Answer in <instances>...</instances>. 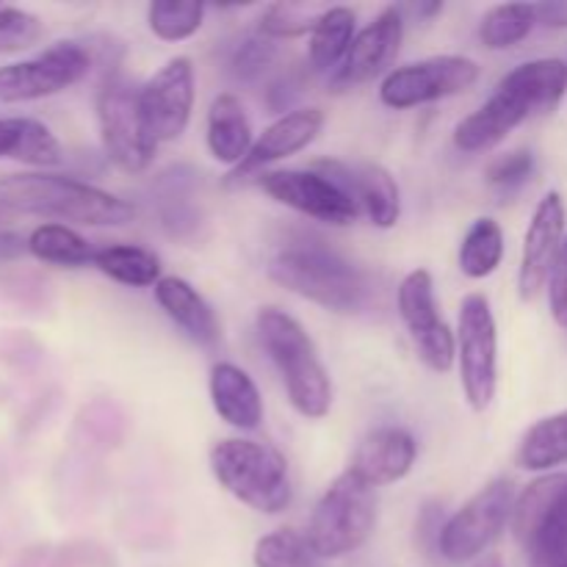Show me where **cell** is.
<instances>
[{"mask_svg":"<svg viewBox=\"0 0 567 567\" xmlns=\"http://www.w3.org/2000/svg\"><path fill=\"white\" fill-rule=\"evenodd\" d=\"M532 172H535V155L529 150H513V153L502 155L487 166V183L502 197H509L529 183Z\"/></svg>","mask_w":567,"mask_h":567,"instance_id":"cell-38","label":"cell"},{"mask_svg":"<svg viewBox=\"0 0 567 567\" xmlns=\"http://www.w3.org/2000/svg\"><path fill=\"white\" fill-rule=\"evenodd\" d=\"M94 66L86 42L50 44L28 61L0 66V103H31L75 86Z\"/></svg>","mask_w":567,"mask_h":567,"instance_id":"cell-10","label":"cell"},{"mask_svg":"<svg viewBox=\"0 0 567 567\" xmlns=\"http://www.w3.org/2000/svg\"><path fill=\"white\" fill-rule=\"evenodd\" d=\"M210 474L244 507L277 515L291 504L288 460L269 443L227 437L210 449Z\"/></svg>","mask_w":567,"mask_h":567,"instance_id":"cell-5","label":"cell"},{"mask_svg":"<svg viewBox=\"0 0 567 567\" xmlns=\"http://www.w3.org/2000/svg\"><path fill=\"white\" fill-rule=\"evenodd\" d=\"M515 491L509 480H493L463 504L452 518H446L441 532V554L446 563L463 565L482 557L502 537L513 520Z\"/></svg>","mask_w":567,"mask_h":567,"instance_id":"cell-8","label":"cell"},{"mask_svg":"<svg viewBox=\"0 0 567 567\" xmlns=\"http://www.w3.org/2000/svg\"><path fill=\"white\" fill-rule=\"evenodd\" d=\"M94 269L109 280L127 288H150L161 282V258L153 249L133 247V244H111L94 249Z\"/></svg>","mask_w":567,"mask_h":567,"instance_id":"cell-26","label":"cell"},{"mask_svg":"<svg viewBox=\"0 0 567 567\" xmlns=\"http://www.w3.org/2000/svg\"><path fill=\"white\" fill-rule=\"evenodd\" d=\"M0 208L6 214L42 216L86 227H122L136 219V205L92 183L50 172L0 177Z\"/></svg>","mask_w":567,"mask_h":567,"instance_id":"cell-2","label":"cell"},{"mask_svg":"<svg viewBox=\"0 0 567 567\" xmlns=\"http://www.w3.org/2000/svg\"><path fill=\"white\" fill-rule=\"evenodd\" d=\"M20 161L28 166L61 164L59 138L33 116H0V161Z\"/></svg>","mask_w":567,"mask_h":567,"instance_id":"cell-24","label":"cell"},{"mask_svg":"<svg viewBox=\"0 0 567 567\" xmlns=\"http://www.w3.org/2000/svg\"><path fill=\"white\" fill-rule=\"evenodd\" d=\"M457 363L471 410L485 413L498 388V330L491 302L482 293H468L460 305Z\"/></svg>","mask_w":567,"mask_h":567,"instance_id":"cell-9","label":"cell"},{"mask_svg":"<svg viewBox=\"0 0 567 567\" xmlns=\"http://www.w3.org/2000/svg\"><path fill=\"white\" fill-rule=\"evenodd\" d=\"M144 127L155 144L175 142L186 133L194 111V66L192 59L177 55L166 61L138 92Z\"/></svg>","mask_w":567,"mask_h":567,"instance_id":"cell-14","label":"cell"},{"mask_svg":"<svg viewBox=\"0 0 567 567\" xmlns=\"http://www.w3.org/2000/svg\"><path fill=\"white\" fill-rule=\"evenodd\" d=\"M548 305H551L554 319L567 327V236L557 255V264L551 269V277H548Z\"/></svg>","mask_w":567,"mask_h":567,"instance_id":"cell-40","label":"cell"},{"mask_svg":"<svg viewBox=\"0 0 567 567\" xmlns=\"http://www.w3.org/2000/svg\"><path fill=\"white\" fill-rule=\"evenodd\" d=\"M324 9L308 3H275L260 14L258 31L269 39H293L313 33Z\"/></svg>","mask_w":567,"mask_h":567,"instance_id":"cell-35","label":"cell"},{"mask_svg":"<svg viewBox=\"0 0 567 567\" xmlns=\"http://www.w3.org/2000/svg\"><path fill=\"white\" fill-rule=\"evenodd\" d=\"M3 216H6V210H3V208H0V221H3Z\"/></svg>","mask_w":567,"mask_h":567,"instance_id":"cell-47","label":"cell"},{"mask_svg":"<svg viewBox=\"0 0 567 567\" xmlns=\"http://www.w3.org/2000/svg\"><path fill=\"white\" fill-rule=\"evenodd\" d=\"M443 507L437 504H426L419 515V540L426 551L437 554V546H441V532H443Z\"/></svg>","mask_w":567,"mask_h":567,"instance_id":"cell-41","label":"cell"},{"mask_svg":"<svg viewBox=\"0 0 567 567\" xmlns=\"http://www.w3.org/2000/svg\"><path fill=\"white\" fill-rule=\"evenodd\" d=\"M480 78V64L468 55H432L396 66L382 78L380 100L388 109L408 111L468 92Z\"/></svg>","mask_w":567,"mask_h":567,"instance_id":"cell-11","label":"cell"},{"mask_svg":"<svg viewBox=\"0 0 567 567\" xmlns=\"http://www.w3.org/2000/svg\"><path fill=\"white\" fill-rule=\"evenodd\" d=\"M567 92V61L537 59L515 66L498 81L496 92L454 127V144L476 155L498 147L509 133L537 114H548Z\"/></svg>","mask_w":567,"mask_h":567,"instance_id":"cell-1","label":"cell"},{"mask_svg":"<svg viewBox=\"0 0 567 567\" xmlns=\"http://www.w3.org/2000/svg\"><path fill=\"white\" fill-rule=\"evenodd\" d=\"M415 457H419V443L408 430L377 426L358 443V452L347 471H352L358 480L377 491V487L402 482L413 471Z\"/></svg>","mask_w":567,"mask_h":567,"instance_id":"cell-19","label":"cell"},{"mask_svg":"<svg viewBox=\"0 0 567 567\" xmlns=\"http://www.w3.org/2000/svg\"><path fill=\"white\" fill-rule=\"evenodd\" d=\"M524 551L532 567H567V480Z\"/></svg>","mask_w":567,"mask_h":567,"instance_id":"cell-30","label":"cell"},{"mask_svg":"<svg viewBox=\"0 0 567 567\" xmlns=\"http://www.w3.org/2000/svg\"><path fill=\"white\" fill-rule=\"evenodd\" d=\"M565 241V203L557 192L546 194L535 208L524 238V255L518 269L520 299H535L548 286L557 255Z\"/></svg>","mask_w":567,"mask_h":567,"instance_id":"cell-18","label":"cell"},{"mask_svg":"<svg viewBox=\"0 0 567 567\" xmlns=\"http://www.w3.org/2000/svg\"><path fill=\"white\" fill-rule=\"evenodd\" d=\"M358 14L349 6H330L310 33L308 59L316 72H336L354 42Z\"/></svg>","mask_w":567,"mask_h":567,"instance_id":"cell-25","label":"cell"},{"mask_svg":"<svg viewBox=\"0 0 567 567\" xmlns=\"http://www.w3.org/2000/svg\"><path fill=\"white\" fill-rule=\"evenodd\" d=\"M324 127V114L319 109H297L288 111V114L277 116L269 127H264L258 138H255L252 150H249L247 158L236 166V169L227 172V186H241L249 183L252 177H260L264 172H269L271 164L282 158H291V155L302 153L308 144L316 142V136Z\"/></svg>","mask_w":567,"mask_h":567,"instance_id":"cell-15","label":"cell"},{"mask_svg":"<svg viewBox=\"0 0 567 567\" xmlns=\"http://www.w3.org/2000/svg\"><path fill=\"white\" fill-rule=\"evenodd\" d=\"M210 404L233 430L255 432L264 421V399L252 377L236 363H216L210 369Z\"/></svg>","mask_w":567,"mask_h":567,"instance_id":"cell-21","label":"cell"},{"mask_svg":"<svg viewBox=\"0 0 567 567\" xmlns=\"http://www.w3.org/2000/svg\"><path fill=\"white\" fill-rule=\"evenodd\" d=\"M28 252L37 260L50 266H64V269H81L94 260V247L66 225H39L28 236Z\"/></svg>","mask_w":567,"mask_h":567,"instance_id":"cell-28","label":"cell"},{"mask_svg":"<svg viewBox=\"0 0 567 567\" xmlns=\"http://www.w3.org/2000/svg\"><path fill=\"white\" fill-rule=\"evenodd\" d=\"M299 92H302V81H297V75H293V72L280 75L269 86V105L275 111H282L286 105L293 103V97H297Z\"/></svg>","mask_w":567,"mask_h":567,"instance_id":"cell-42","label":"cell"},{"mask_svg":"<svg viewBox=\"0 0 567 567\" xmlns=\"http://www.w3.org/2000/svg\"><path fill=\"white\" fill-rule=\"evenodd\" d=\"M567 463V410L540 419L518 446V465L524 471H551Z\"/></svg>","mask_w":567,"mask_h":567,"instance_id":"cell-27","label":"cell"},{"mask_svg":"<svg viewBox=\"0 0 567 567\" xmlns=\"http://www.w3.org/2000/svg\"><path fill=\"white\" fill-rule=\"evenodd\" d=\"M504 230L496 219L482 216L465 233L460 244V271L471 280H485L502 266Z\"/></svg>","mask_w":567,"mask_h":567,"instance_id":"cell-29","label":"cell"},{"mask_svg":"<svg viewBox=\"0 0 567 567\" xmlns=\"http://www.w3.org/2000/svg\"><path fill=\"white\" fill-rule=\"evenodd\" d=\"M28 252V238L17 236L11 230H0V264L20 260Z\"/></svg>","mask_w":567,"mask_h":567,"instance_id":"cell-44","label":"cell"},{"mask_svg":"<svg viewBox=\"0 0 567 567\" xmlns=\"http://www.w3.org/2000/svg\"><path fill=\"white\" fill-rule=\"evenodd\" d=\"M153 205L161 227L172 238H192L199 230V203H197V172L188 166H172L153 183Z\"/></svg>","mask_w":567,"mask_h":567,"instance_id":"cell-22","label":"cell"},{"mask_svg":"<svg viewBox=\"0 0 567 567\" xmlns=\"http://www.w3.org/2000/svg\"><path fill=\"white\" fill-rule=\"evenodd\" d=\"M205 6L203 3H175V0H158L150 3L147 25L161 42H183L203 28Z\"/></svg>","mask_w":567,"mask_h":567,"instance_id":"cell-34","label":"cell"},{"mask_svg":"<svg viewBox=\"0 0 567 567\" xmlns=\"http://www.w3.org/2000/svg\"><path fill=\"white\" fill-rule=\"evenodd\" d=\"M537 25L535 6L502 3L493 6L480 22V42L487 50H509L524 42Z\"/></svg>","mask_w":567,"mask_h":567,"instance_id":"cell-31","label":"cell"},{"mask_svg":"<svg viewBox=\"0 0 567 567\" xmlns=\"http://www.w3.org/2000/svg\"><path fill=\"white\" fill-rule=\"evenodd\" d=\"M205 142H208L210 158L227 164L230 169H236L244 158L252 150V122H249L247 109L241 105V100L236 94L225 92L219 97H214L208 109V133H205Z\"/></svg>","mask_w":567,"mask_h":567,"instance_id":"cell-23","label":"cell"},{"mask_svg":"<svg viewBox=\"0 0 567 567\" xmlns=\"http://www.w3.org/2000/svg\"><path fill=\"white\" fill-rule=\"evenodd\" d=\"M155 291V302L181 327L186 338H192L199 347H216L221 341V327L214 308L205 302L203 293L183 277H161Z\"/></svg>","mask_w":567,"mask_h":567,"instance_id":"cell-20","label":"cell"},{"mask_svg":"<svg viewBox=\"0 0 567 567\" xmlns=\"http://www.w3.org/2000/svg\"><path fill=\"white\" fill-rule=\"evenodd\" d=\"M377 526V493L343 471L330 482L308 524V540L321 559H341L369 543Z\"/></svg>","mask_w":567,"mask_h":567,"instance_id":"cell-6","label":"cell"},{"mask_svg":"<svg viewBox=\"0 0 567 567\" xmlns=\"http://www.w3.org/2000/svg\"><path fill=\"white\" fill-rule=\"evenodd\" d=\"M537 22L546 28H567V0H554V3L535 6Z\"/></svg>","mask_w":567,"mask_h":567,"instance_id":"cell-43","label":"cell"},{"mask_svg":"<svg viewBox=\"0 0 567 567\" xmlns=\"http://www.w3.org/2000/svg\"><path fill=\"white\" fill-rule=\"evenodd\" d=\"M258 336L275 369L280 371L288 402L302 419L319 421L332 408V382L313 338L291 313L280 308L258 310Z\"/></svg>","mask_w":567,"mask_h":567,"instance_id":"cell-3","label":"cell"},{"mask_svg":"<svg viewBox=\"0 0 567 567\" xmlns=\"http://www.w3.org/2000/svg\"><path fill=\"white\" fill-rule=\"evenodd\" d=\"M410 11L419 17H435L443 11V3H419V6H410Z\"/></svg>","mask_w":567,"mask_h":567,"instance_id":"cell-45","label":"cell"},{"mask_svg":"<svg viewBox=\"0 0 567 567\" xmlns=\"http://www.w3.org/2000/svg\"><path fill=\"white\" fill-rule=\"evenodd\" d=\"M138 92L142 89L133 86L127 78L116 72V75L103 78L97 100H94L105 155L125 175L147 172L153 166L155 150H158V144L150 138L147 127H144Z\"/></svg>","mask_w":567,"mask_h":567,"instance_id":"cell-7","label":"cell"},{"mask_svg":"<svg viewBox=\"0 0 567 567\" xmlns=\"http://www.w3.org/2000/svg\"><path fill=\"white\" fill-rule=\"evenodd\" d=\"M310 169L321 172L324 177L336 181L349 197L358 203V208L365 210L371 225L393 227L402 216V194H399V183L385 166L380 164H343V161H316Z\"/></svg>","mask_w":567,"mask_h":567,"instance_id":"cell-16","label":"cell"},{"mask_svg":"<svg viewBox=\"0 0 567 567\" xmlns=\"http://www.w3.org/2000/svg\"><path fill=\"white\" fill-rule=\"evenodd\" d=\"M258 186L275 203L327 225H352L360 214L358 203L336 181L316 169H269L258 177Z\"/></svg>","mask_w":567,"mask_h":567,"instance_id":"cell-13","label":"cell"},{"mask_svg":"<svg viewBox=\"0 0 567 567\" xmlns=\"http://www.w3.org/2000/svg\"><path fill=\"white\" fill-rule=\"evenodd\" d=\"M14 567H109V559L92 546H55L25 551Z\"/></svg>","mask_w":567,"mask_h":567,"instance_id":"cell-37","label":"cell"},{"mask_svg":"<svg viewBox=\"0 0 567 567\" xmlns=\"http://www.w3.org/2000/svg\"><path fill=\"white\" fill-rule=\"evenodd\" d=\"M476 567H504V563L498 557H487V559H482V563Z\"/></svg>","mask_w":567,"mask_h":567,"instance_id":"cell-46","label":"cell"},{"mask_svg":"<svg viewBox=\"0 0 567 567\" xmlns=\"http://www.w3.org/2000/svg\"><path fill=\"white\" fill-rule=\"evenodd\" d=\"M399 316L415 343L421 363L435 374H446L457 360V338L441 319L435 297V280L426 269L410 271L399 286Z\"/></svg>","mask_w":567,"mask_h":567,"instance_id":"cell-12","label":"cell"},{"mask_svg":"<svg viewBox=\"0 0 567 567\" xmlns=\"http://www.w3.org/2000/svg\"><path fill=\"white\" fill-rule=\"evenodd\" d=\"M42 20L37 14L14 6H0V53L31 48L42 39Z\"/></svg>","mask_w":567,"mask_h":567,"instance_id":"cell-39","label":"cell"},{"mask_svg":"<svg viewBox=\"0 0 567 567\" xmlns=\"http://www.w3.org/2000/svg\"><path fill=\"white\" fill-rule=\"evenodd\" d=\"M252 563L255 567H321V557L313 551L308 535L277 529L255 543Z\"/></svg>","mask_w":567,"mask_h":567,"instance_id":"cell-32","label":"cell"},{"mask_svg":"<svg viewBox=\"0 0 567 567\" xmlns=\"http://www.w3.org/2000/svg\"><path fill=\"white\" fill-rule=\"evenodd\" d=\"M402 39L404 11L396 9V6H388V9H382L380 14H377L374 22H369V25L354 37L343 64L332 72V86L349 89L382 75L399 55Z\"/></svg>","mask_w":567,"mask_h":567,"instance_id":"cell-17","label":"cell"},{"mask_svg":"<svg viewBox=\"0 0 567 567\" xmlns=\"http://www.w3.org/2000/svg\"><path fill=\"white\" fill-rule=\"evenodd\" d=\"M277 44L275 39L264 33H249L233 48L230 53V75L241 83H255L275 66Z\"/></svg>","mask_w":567,"mask_h":567,"instance_id":"cell-36","label":"cell"},{"mask_svg":"<svg viewBox=\"0 0 567 567\" xmlns=\"http://www.w3.org/2000/svg\"><path fill=\"white\" fill-rule=\"evenodd\" d=\"M269 277L286 291L332 313H360L371 297L369 277L319 244L277 252L269 264Z\"/></svg>","mask_w":567,"mask_h":567,"instance_id":"cell-4","label":"cell"},{"mask_svg":"<svg viewBox=\"0 0 567 567\" xmlns=\"http://www.w3.org/2000/svg\"><path fill=\"white\" fill-rule=\"evenodd\" d=\"M567 474H548V476H540L537 482H532L529 487H526L524 493H520L518 498H515V507H513V532L515 537H518L520 546H526L529 543V537L535 535L537 526H540V520L546 518L548 507H551L554 496L559 493V487L565 485Z\"/></svg>","mask_w":567,"mask_h":567,"instance_id":"cell-33","label":"cell"}]
</instances>
